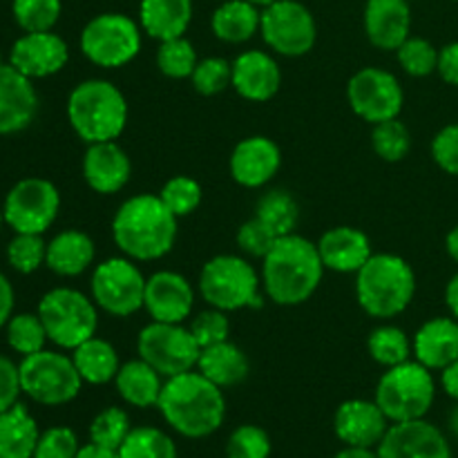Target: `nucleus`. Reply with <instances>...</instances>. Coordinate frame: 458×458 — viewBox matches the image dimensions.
Wrapping results in <instances>:
<instances>
[{
  "label": "nucleus",
  "instance_id": "nucleus-20",
  "mask_svg": "<svg viewBox=\"0 0 458 458\" xmlns=\"http://www.w3.org/2000/svg\"><path fill=\"white\" fill-rule=\"evenodd\" d=\"M282 152L268 137L242 139L231 155V174L240 186L262 188L277 174Z\"/></svg>",
  "mask_w": 458,
  "mask_h": 458
},
{
  "label": "nucleus",
  "instance_id": "nucleus-64",
  "mask_svg": "<svg viewBox=\"0 0 458 458\" xmlns=\"http://www.w3.org/2000/svg\"><path fill=\"white\" fill-rule=\"evenodd\" d=\"M456 3H458V0H456Z\"/></svg>",
  "mask_w": 458,
  "mask_h": 458
},
{
  "label": "nucleus",
  "instance_id": "nucleus-29",
  "mask_svg": "<svg viewBox=\"0 0 458 458\" xmlns=\"http://www.w3.org/2000/svg\"><path fill=\"white\" fill-rule=\"evenodd\" d=\"M164 383V376L157 369H152V367L148 365L146 360H141V358L121 365L119 374H116L114 378L116 394H119L128 405L141 407V410L157 407Z\"/></svg>",
  "mask_w": 458,
  "mask_h": 458
},
{
  "label": "nucleus",
  "instance_id": "nucleus-25",
  "mask_svg": "<svg viewBox=\"0 0 458 458\" xmlns=\"http://www.w3.org/2000/svg\"><path fill=\"white\" fill-rule=\"evenodd\" d=\"M414 360L429 371H443L458 358V320L438 316L425 322L411 340Z\"/></svg>",
  "mask_w": 458,
  "mask_h": 458
},
{
  "label": "nucleus",
  "instance_id": "nucleus-32",
  "mask_svg": "<svg viewBox=\"0 0 458 458\" xmlns=\"http://www.w3.org/2000/svg\"><path fill=\"white\" fill-rule=\"evenodd\" d=\"M38 425L25 405L16 403L0 414V458H34Z\"/></svg>",
  "mask_w": 458,
  "mask_h": 458
},
{
  "label": "nucleus",
  "instance_id": "nucleus-49",
  "mask_svg": "<svg viewBox=\"0 0 458 458\" xmlns=\"http://www.w3.org/2000/svg\"><path fill=\"white\" fill-rule=\"evenodd\" d=\"M277 242V235L267 226L264 222H259L258 217L249 219L240 226L237 231V246H240L242 253L250 255V258H262L271 250V246Z\"/></svg>",
  "mask_w": 458,
  "mask_h": 458
},
{
  "label": "nucleus",
  "instance_id": "nucleus-55",
  "mask_svg": "<svg viewBox=\"0 0 458 458\" xmlns=\"http://www.w3.org/2000/svg\"><path fill=\"white\" fill-rule=\"evenodd\" d=\"M445 304L450 309V316L458 320V271L450 277L445 286Z\"/></svg>",
  "mask_w": 458,
  "mask_h": 458
},
{
  "label": "nucleus",
  "instance_id": "nucleus-5",
  "mask_svg": "<svg viewBox=\"0 0 458 458\" xmlns=\"http://www.w3.org/2000/svg\"><path fill=\"white\" fill-rule=\"evenodd\" d=\"M67 119L85 143L114 141L128 123V101L114 83L89 79L76 85L67 98Z\"/></svg>",
  "mask_w": 458,
  "mask_h": 458
},
{
  "label": "nucleus",
  "instance_id": "nucleus-48",
  "mask_svg": "<svg viewBox=\"0 0 458 458\" xmlns=\"http://www.w3.org/2000/svg\"><path fill=\"white\" fill-rule=\"evenodd\" d=\"M81 445L74 429L70 428H49L40 434L36 445L34 458H76Z\"/></svg>",
  "mask_w": 458,
  "mask_h": 458
},
{
  "label": "nucleus",
  "instance_id": "nucleus-27",
  "mask_svg": "<svg viewBox=\"0 0 458 458\" xmlns=\"http://www.w3.org/2000/svg\"><path fill=\"white\" fill-rule=\"evenodd\" d=\"M192 21V0H141L139 22L155 40L182 38Z\"/></svg>",
  "mask_w": 458,
  "mask_h": 458
},
{
  "label": "nucleus",
  "instance_id": "nucleus-12",
  "mask_svg": "<svg viewBox=\"0 0 458 458\" xmlns=\"http://www.w3.org/2000/svg\"><path fill=\"white\" fill-rule=\"evenodd\" d=\"M92 300L101 311L114 318H130L143 309L146 277L130 258H110L92 273Z\"/></svg>",
  "mask_w": 458,
  "mask_h": 458
},
{
  "label": "nucleus",
  "instance_id": "nucleus-53",
  "mask_svg": "<svg viewBox=\"0 0 458 458\" xmlns=\"http://www.w3.org/2000/svg\"><path fill=\"white\" fill-rule=\"evenodd\" d=\"M12 311H13L12 282L0 273V329L12 320Z\"/></svg>",
  "mask_w": 458,
  "mask_h": 458
},
{
  "label": "nucleus",
  "instance_id": "nucleus-37",
  "mask_svg": "<svg viewBox=\"0 0 458 458\" xmlns=\"http://www.w3.org/2000/svg\"><path fill=\"white\" fill-rule=\"evenodd\" d=\"M130 432H132L130 416L121 407H106L94 416L92 425H89V443L119 452Z\"/></svg>",
  "mask_w": 458,
  "mask_h": 458
},
{
  "label": "nucleus",
  "instance_id": "nucleus-39",
  "mask_svg": "<svg viewBox=\"0 0 458 458\" xmlns=\"http://www.w3.org/2000/svg\"><path fill=\"white\" fill-rule=\"evenodd\" d=\"M371 146L374 152L383 161L389 164H396L407 157L411 148V134L407 130V125L398 119L383 121V123L374 125V132H371Z\"/></svg>",
  "mask_w": 458,
  "mask_h": 458
},
{
  "label": "nucleus",
  "instance_id": "nucleus-46",
  "mask_svg": "<svg viewBox=\"0 0 458 458\" xmlns=\"http://www.w3.org/2000/svg\"><path fill=\"white\" fill-rule=\"evenodd\" d=\"M271 438L258 425H240L226 443V458H268Z\"/></svg>",
  "mask_w": 458,
  "mask_h": 458
},
{
  "label": "nucleus",
  "instance_id": "nucleus-14",
  "mask_svg": "<svg viewBox=\"0 0 458 458\" xmlns=\"http://www.w3.org/2000/svg\"><path fill=\"white\" fill-rule=\"evenodd\" d=\"M61 208V195L47 179L30 177L18 182L4 199V222L16 233L43 235L56 222Z\"/></svg>",
  "mask_w": 458,
  "mask_h": 458
},
{
  "label": "nucleus",
  "instance_id": "nucleus-38",
  "mask_svg": "<svg viewBox=\"0 0 458 458\" xmlns=\"http://www.w3.org/2000/svg\"><path fill=\"white\" fill-rule=\"evenodd\" d=\"M47 340V331H45L38 313L36 316L34 313H21V316H12V320L7 322L9 347L22 353V358L43 352Z\"/></svg>",
  "mask_w": 458,
  "mask_h": 458
},
{
  "label": "nucleus",
  "instance_id": "nucleus-16",
  "mask_svg": "<svg viewBox=\"0 0 458 458\" xmlns=\"http://www.w3.org/2000/svg\"><path fill=\"white\" fill-rule=\"evenodd\" d=\"M376 454L378 458H452V450L445 434L420 419L389 425Z\"/></svg>",
  "mask_w": 458,
  "mask_h": 458
},
{
  "label": "nucleus",
  "instance_id": "nucleus-33",
  "mask_svg": "<svg viewBox=\"0 0 458 458\" xmlns=\"http://www.w3.org/2000/svg\"><path fill=\"white\" fill-rule=\"evenodd\" d=\"M81 378L88 385H106L116 378L121 369V360L116 349L103 338H89L74 349L72 353Z\"/></svg>",
  "mask_w": 458,
  "mask_h": 458
},
{
  "label": "nucleus",
  "instance_id": "nucleus-54",
  "mask_svg": "<svg viewBox=\"0 0 458 458\" xmlns=\"http://www.w3.org/2000/svg\"><path fill=\"white\" fill-rule=\"evenodd\" d=\"M441 385L443 389H445L447 396L454 398L458 403V358L441 371Z\"/></svg>",
  "mask_w": 458,
  "mask_h": 458
},
{
  "label": "nucleus",
  "instance_id": "nucleus-26",
  "mask_svg": "<svg viewBox=\"0 0 458 458\" xmlns=\"http://www.w3.org/2000/svg\"><path fill=\"white\" fill-rule=\"evenodd\" d=\"M325 268L335 273H358L371 258V242L362 231L352 226L329 228L318 242Z\"/></svg>",
  "mask_w": 458,
  "mask_h": 458
},
{
  "label": "nucleus",
  "instance_id": "nucleus-36",
  "mask_svg": "<svg viewBox=\"0 0 458 458\" xmlns=\"http://www.w3.org/2000/svg\"><path fill=\"white\" fill-rule=\"evenodd\" d=\"M119 458H179V454L173 438L161 429L132 428L119 447Z\"/></svg>",
  "mask_w": 458,
  "mask_h": 458
},
{
  "label": "nucleus",
  "instance_id": "nucleus-60",
  "mask_svg": "<svg viewBox=\"0 0 458 458\" xmlns=\"http://www.w3.org/2000/svg\"><path fill=\"white\" fill-rule=\"evenodd\" d=\"M249 3L255 4V7H264V9H267V7H271L273 3H277V0H249Z\"/></svg>",
  "mask_w": 458,
  "mask_h": 458
},
{
  "label": "nucleus",
  "instance_id": "nucleus-41",
  "mask_svg": "<svg viewBox=\"0 0 458 458\" xmlns=\"http://www.w3.org/2000/svg\"><path fill=\"white\" fill-rule=\"evenodd\" d=\"M12 12L22 31H52L61 18V0H13Z\"/></svg>",
  "mask_w": 458,
  "mask_h": 458
},
{
  "label": "nucleus",
  "instance_id": "nucleus-23",
  "mask_svg": "<svg viewBox=\"0 0 458 458\" xmlns=\"http://www.w3.org/2000/svg\"><path fill=\"white\" fill-rule=\"evenodd\" d=\"M411 30L410 0H367L365 34L374 47L396 52Z\"/></svg>",
  "mask_w": 458,
  "mask_h": 458
},
{
  "label": "nucleus",
  "instance_id": "nucleus-9",
  "mask_svg": "<svg viewBox=\"0 0 458 458\" xmlns=\"http://www.w3.org/2000/svg\"><path fill=\"white\" fill-rule=\"evenodd\" d=\"M18 371H21L22 394L47 407L67 405L79 396L83 387V378L74 360L65 353L47 352V349L22 358Z\"/></svg>",
  "mask_w": 458,
  "mask_h": 458
},
{
  "label": "nucleus",
  "instance_id": "nucleus-8",
  "mask_svg": "<svg viewBox=\"0 0 458 458\" xmlns=\"http://www.w3.org/2000/svg\"><path fill=\"white\" fill-rule=\"evenodd\" d=\"M38 318L43 320L47 338L61 349L74 352L79 344L97 335V304L76 289L58 286L47 291L38 304Z\"/></svg>",
  "mask_w": 458,
  "mask_h": 458
},
{
  "label": "nucleus",
  "instance_id": "nucleus-44",
  "mask_svg": "<svg viewBox=\"0 0 458 458\" xmlns=\"http://www.w3.org/2000/svg\"><path fill=\"white\" fill-rule=\"evenodd\" d=\"M159 197L174 217H186L195 213L197 206L201 204V186L192 177L177 174L164 183Z\"/></svg>",
  "mask_w": 458,
  "mask_h": 458
},
{
  "label": "nucleus",
  "instance_id": "nucleus-43",
  "mask_svg": "<svg viewBox=\"0 0 458 458\" xmlns=\"http://www.w3.org/2000/svg\"><path fill=\"white\" fill-rule=\"evenodd\" d=\"M396 56L405 74L423 79L437 72L438 65V49L434 47L429 40L419 38V36H410L401 47L396 49Z\"/></svg>",
  "mask_w": 458,
  "mask_h": 458
},
{
  "label": "nucleus",
  "instance_id": "nucleus-13",
  "mask_svg": "<svg viewBox=\"0 0 458 458\" xmlns=\"http://www.w3.org/2000/svg\"><path fill=\"white\" fill-rule=\"evenodd\" d=\"M259 31L273 52L289 58L311 52L318 38L316 18L298 0H277L264 9Z\"/></svg>",
  "mask_w": 458,
  "mask_h": 458
},
{
  "label": "nucleus",
  "instance_id": "nucleus-21",
  "mask_svg": "<svg viewBox=\"0 0 458 458\" xmlns=\"http://www.w3.org/2000/svg\"><path fill=\"white\" fill-rule=\"evenodd\" d=\"M132 174V164L116 141L89 143L83 157V177L98 195L123 191Z\"/></svg>",
  "mask_w": 458,
  "mask_h": 458
},
{
  "label": "nucleus",
  "instance_id": "nucleus-61",
  "mask_svg": "<svg viewBox=\"0 0 458 458\" xmlns=\"http://www.w3.org/2000/svg\"><path fill=\"white\" fill-rule=\"evenodd\" d=\"M3 222H4V215H3V210H0V233H3Z\"/></svg>",
  "mask_w": 458,
  "mask_h": 458
},
{
  "label": "nucleus",
  "instance_id": "nucleus-45",
  "mask_svg": "<svg viewBox=\"0 0 458 458\" xmlns=\"http://www.w3.org/2000/svg\"><path fill=\"white\" fill-rule=\"evenodd\" d=\"M191 81L197 92L204 94V97H215L233 83V63L219 56L204 58V61L197 63Z\"/></svg>",
  "mask_w": 458,
  "mask_h": 458
},
{
  "label": "nucleus",
  "instance_id": "nucleus-22",
  "mask_svg": "<svg viewBox=\"0 0 458 458\" xmlns=\"http://www.w3.org/2000/svg\"><path fill=\"white\" fill-rule=\"evenodd\" d=\"M38 112V94L31 79L12 65H0V134L25 130Z\"/></svg>",
  "mask_w": 458,
  "mask_h": 458
},
{
  "label": "nucleus",
  "instance_id": "nucleus-24",
  "mask_svg": "<svg viewBox=\"0 0 458 458\" xmlns=\"http://www.w3.org/2000/svg\"><path fill=\"white\" fill-rule=\"evenodd\" d=\"M233 88L246 101L264 103L277 94L282 85V70L276 58L259 49L242 52L233 61Z\"/></svg>",
  "mask_w": 458,
  "mask_h": 458
},
{
  "label": "nucleus",
  "instance_id": "nucleus-62",
  "mask_svg": "<svg viewBox=\"0 0 458 458\" xmlns=\"http://www.w3.org/2000/svg\"><path fill=\"white\" fill-rule=\"evenodd\" d=\"M0 65H4V63H3V56H0Z\"/></svg>",
  "mask_w": 458,
  "mask_h": 458
},
{
  "label": "nucleus",
  "instance_id": "nucleus-34",
  "mask_svg": "<svg viewBox=\"0 0 458 458\" xmlns=\"http://www.w3.org/2000/svg\"><path fill=\"white\" fill-rule=\"evenodd\" d=\"M255 217L267 224L277 237L291 235V233H295L300 222L298 201L286 191H271L259 197Z\"/></svg>",
  "mask_w": 458,
  "mask_h": 458
},
{
  "label": "nucleus",
  "instance_id": "nucleus-40",
  "mask_svg": "<svg viewBox=\"0 0 458 458\" xmlns=\"http://www.w3.org/2000/svg\"><path fill=\"white\" fill-rule=\"evenodd\" d=\"M197 58L195 47L188 38H170L159 45L157 52V65H159L161 74L170 76V79H191L195 72Z\"/></svg>",
  "mask_w": 458,
  "mask_h": 458
},
{
  "label": "nucleus",
  "instance_id": "nucleus-28",
  "mask_svg": "<svg viewBox=\"0 0 458 458\" xmlns=\"http://www.w3.org/2000/svg\"><path fill=\"white\" fill-rule=\"evenodd\" d=\"M94 255H97V249H94L92 237L83 231L70 228V231L58 233V235L49 242L45 264H47L49 271H54L56 276L76 277L92 267Z\"/></svg>",
  "mask_w": 458,
  "mask_h": 458
},
{
  "label": "nucleus",
  "instance_id": "nucleus-47",
  "mask_svg": "<svg viewBox=\"0 0 458 458\" xmlns=\"http://www.w3.org/2000/svg\"><path fill=\"white\" fill-rule=\"evenodd\" d=\"M191 334L195 335L197 344H199L201 349L226 343L228 335H231V322H228L226 311H219V309L201 311L199 316L192 320Z\"/></svg>",
  "mask_w": 458,
  "mask_h": 458
},
{
  "label": "nucleus",
  "instance_id": "nucleus-31",
  "mask_svg": "<svg viewBox=\"0 0 458 458\" xmlns=\"http://www.w3.org/2000/svg\"><path fill=\"white\" fill-rule=\"evenodd\" d=\"M262 12L249 0H224L210 18L213 34L231 45H242L259 31Z\"/></svg>",
  "mask_w": 458,
  "mask_h": 458
},
{
  "label": "nucleus",
  "instance_id": "nucleus-6",
  "mask_svg": "<svg viewBox=\"0 0 458 458\" xmlns=\"http://www.w3.org/2000/svg\"><path fill=\"white\" fill-rule=\"evenodd\" d=\"M437 398V383L428 367L419 360H407L403 365L389 367L378 380L376 398L389 423L420 420L432 410Z\"/></svg>",
  "mask_w": 458,
  "mask_h": 458
},
{
  "label": "nucleus",
  "instance_id": "nucleus-19",
  "mask_svg": "<svg viewBox=\"0 0 458 458\" xmlns=\"http://www.w3.org/2000/svg\"><path fill=\"white\" fill-rule=\"evenodd\" d=\"M335 437L349 447L376 450L389 429V419L376 401L352 398L338 407L334 419Z\"/></svg>",
  "mask_w": 458,
  "mask_h": 458
},
{
  "label": "nucleus",
  "instance_id": "nucleus-3",
  "mask_svg": "<svg viewBox=\"0 0 458 458\" xmlns=\"http://www.w3.org/2000/svg\"><path fill=\"white\" fill-rule=\"evenodd\" d=\"M325 276L318 244L295 233L277 237L264 255L262 284L267 295L280 307H298L307 302Z\"/></svg>",
  "mask_w": 458,
  "mask_h": 458
},
{
  "label": "nucleus",
  "instance_id": "nucleus-58",
  "mask_svg": "<svg viewBox=\"0 0 458 458\" xmlns=\"http://www.w3.org/2000/svg\"><path fill=\"white\" fill-rule=\"evenodd\" d=\"M445 249H447V255H450V258L458 264V224L454 228H452L450 233H447Z\"/></svg>",
  "mask_w": 458,
  "mask_h": 458
},
{
  "label": "nucleus",
  "instance_id": "nucleus-30",
  "mask_svg": "<svg viewBox=\"0 0 458 458\" xmlns=\"http://www.w3.org/2000/svg\"><path fill=\"white\" fill-rule=\"evenodd\" d=\"M249 358L231 340L201 349L197 371L206 376L217 387H235L249 376Z\"/></svg>",
  "mask_w": 458,
  "mask_h": 458
},
{
  "label": "nucleus",
  "instance_id": "nucleus-2",
  "mask_svg": "<svg viewBox=\"0 0 458 458\" xmlns=\"http://www.w3.org/2000/svg\"><path fill=\"white\" fill-rule=\"evenodd\" d=\"M157 407L165 423L186 438L210 437L226 419L222 387L195 369L165 378Z\"/></svg>",
  "mask_w": 458,
  "mask_h": 458
},
{
  "label": "nucleus",
  "instance_id": "nucleus-57",
  "mask_svg": "<svg viewBox=\"0 0 458 458\" xmlns=\"http://www.w3.org/2000/svg\"><path fill=\"white\" fill-rule=\"evenodd\" d=\"M334 458H378V454H376V450H369V447L344 445V450H340Z\"/></svg>",
  "mask_w": 458,
  "mask_h": 458
},
{
  "label": "nucleus",
  "instance_id": "nucleus-17",
  "mask_svg": "<svg viewBox=\"0 0 458 458\" xmlns=\"http://www.w3.org/2000/svg\"><path fill=\"white\" fill-rule=\"evenodd\" d=\"M70 58L65 40L54 31H25L9 52V65L27 79H45L65 67Z\"/></svg>",
  "mask_w": 458,
  "mask_h": 458
},
{
  "label": "nucleus",
  "instance_id": "nucleus-35",
  "mask_svg": "<svg viewBox=\"0 0 458 458\" xmlns=\"http://www.w3.org/2000/svg\"><path fill=\"white\" fill-rule=\"evenodd\" d=\"M367 352L374 358L378 365L383 367H396L410 360L411 356V343L403 329L394 325H383L374 329L367 340Z\"/></svg>",
  "mask_w": 458,
  "mask_h": 458
},
{
  "label": "nucleus",
  "instance_id": "nucleus-50",
  "mask_svg": "<svg viewBox=\"0 0 458 458\" xmlns=\"http://www.w3.org/2000/svg\"><path fill=\"white\" fill-rule=\"evenodd\" d=\"M432 157L438 168L458 177V123L438 130L432 141Z\"/></svg>",
  "mask_w": 458,
  "mask_h": 458
},
{
  "label": "nucleus",
  "instance_id": "nucleus-15",
  "mask_svg": "<svg viewBox=\"0 0 458 458\" xmlns=\"http://www.w3.org/2000/svg\"><path fill=\"white\" fill-rule=\"evenodd\" d=\"M347 101L362 121L376 125L398 119L405 103V92L392 72L383 67H362L349 79Z\"/></svg>",
  "mask_w": 458,
  "mask_h": 458
},
{
  "label": "nucleus",
  "instance_id": "nucleus-18",
  "mask_svg": "<svg viewBox=\"0 0 458 458\" xmlns=\"http://www.w3.org/2000/svg\"><path fill=\"white\" fill-rule=\"evenodd\" d=\"M195 304V291L191 282L174 271H159L146 280V300L143 309L152 322L182 325L188 320Z\"/></svg>",
  "mask_w": 458,
  "mask_h": 458
},
{
  "label": "nucleus",
  "instance_id": "nucleus-4",
  "mask_svg": "<svg viewBox=\"0 0 458 458\" xmlns=\"http://www.w3.org/2000/svg\"><path fill=\"white\" fill-rule=\"evenodd\" d=\"M416 293L414 268L392 253H374L356 273V295L362 311L378 320L396 318Z\"/></svg>",
  "mask_w": 458,
  "mask_h": 458
},
{
  "label": "nucleus",
  "instance_id": "nucleus-42",
  "mask_svg": "<svg viewBox=\"0 0 458 458\" xmlns=\"http://www.w3.org/2000/svg\"><path fill=\"white\" fill-rule=\"evenodd\" d=\"M47 258V244L43 242V235H34V233H16L7 246V259L12 264L13 271L30 276V273L38 271Z\"/></svg>",
  "mask_w": 458,
  "mask_h": 458
},
{
  "label": "nucleus",
  "instance_id": "nucleus-1",
  "mask_svg": "<svg viewBox=\"0 0 458 458\" xmlns=\"http://www.w3.org/2000/svg\"><path fill=\"white\" fill-rule=\"evenodd\" d=\"M177 219L159 195H134L119 206L112 219V240L125 258L155 262L177 242Z\"/></svg>",
  "mask_w": 458,
  "mask_h": 458
},
{
  "label": "nucleus",
  "instance_id": "nucleus-7",
  "mask_svg": "<svg viewBox=\"0 0 458 458\" xmlns=\"http://www.w3.org/2000/svg\"><path fill=\"white\" fill-rule=\"evenodd\" d=\"M199 293L219 311L262 307L258 271L237 255H217L199 273Z\"/></svg>",
  "mask_w": 458,
  "mask_h": 458
},
{
  "label": "nucleus",
  "instance_id": "nucleus-10",
  "mask_svg": "<svg viewBox=\"0 0 458 458\" xmlns=\"http://www.w3.org/2000/svg\"><path fill=\"white\" fill-rule=\"evenodd\" d=\"M81 52L107 70L128 65L141 52V27L123 13H98L81 31Z\"/></svg>",
  "mask_w": 458,
  "mask_h": 458
},
{
  "label": "nucleus",
  "instance_id": "nucleus-52",
  "mask_svg": "<svg viewBox=\"0 0 458 458\" xmlns=\"http://www.w3.org/2000/svg\"><path fill=\"white\" fill-rule=\"evenodd\" d=\"M437 72L445 83L458 88V40H454V43H447L445 47L438 49Z\"/></svg>",
  "mask_w": 458,
  "mask_h": 458
},
{
  "label": "nucleus",
  "instance_id": "nucleus-59",
  "mask_svg": "<svg viewBox=\"0 0 458 458\" xmlns=\"http://www.w3.org/2000/svg\"><path fill=\"white\" fill-rule=\"evenodd\" d=\"M450 429H452V434L458 438V405L452 410V414H450Z\"/></svg>",
  "mask_w": 458,
  "mask_h": 458
},
{
  "label": "nucleus",
  "instance_id": "nucleus-11",
  "mask_svg": "<svg viewBox=\"0 0 458 458\" xmlns=\"http://www.w3.org/2000/svg\"><path fill=\"white\" fill-rule=\"evenodd\" d=\"M137 352L152 369L159 371L164 378L192 371L199 362L201 347L195 335L183 325L170 322H150L139 331Z\"/></svg>",
  "mask_w": 458,
  "mask_h": 458
},
{
  "label": "nucleus",
  "instance_id": "nucleus-51",
  "mask_svg": "<svg viewBox=\"0 0 458 458\" xmlns=\"http://www.w3.org/2000/svg\"><path fill=\"white\" fill-rule=\"evenodd\" d=\"M21 392V371L7 356H0V414L16 405Z\"/></svg>",
  "mask_w": 458,
  "mask_h": 458
},
{
  "label": "nucleus",
  "instance_id": "nucleus-63",
  "mask_svg": "<svg viewBox=\"0 0 458 458\" xmlns=\"http://www.w3.org/2000/svg\"><path fill=\"white\" fill-rule=\"evenodd\" d=\"M410 3H411V0H410Z\"/></svg>",
  "mask_w": 458,
  "mask_h": 458
},
{
  "label": "nucleus",
  "instance_id": "nucleus-56",
  "mask_svg": "<svg viewBox=\"0 0 458 458\" xmlns=\"http://www.w3.org/2000/svg\"><path fill=\"white\" fill-rule=\"evenodd\" d=\"M76 458H119V452L107 450V447H101V445H94V443H88V445L81 447Z\"/></svg>",
  "mask_w": 458,
  "mask_h": 458
}]
</instances>
